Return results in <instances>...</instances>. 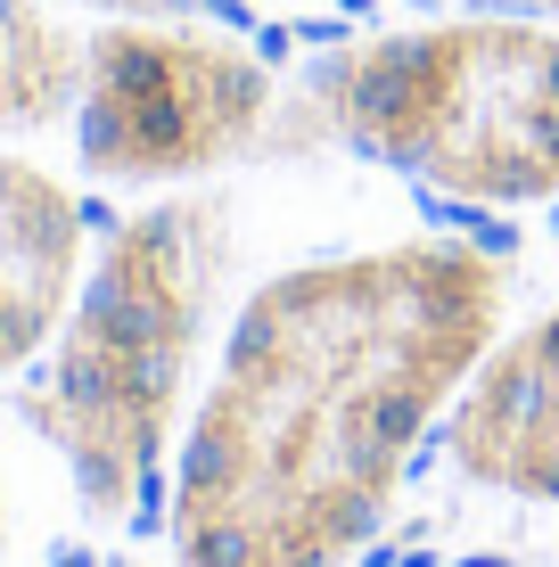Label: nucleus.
Returning a JSON list of instances; mask_svg holds the SVG:
<instances>
[{
  "label": "nucleus",
  "mask_w": 559,
  "mask_h": 567,
  "mask_svg": "<svg viewBox=\"0 0 559 567\" xmlns=\"http://www.w3.org/2000/svg\"><path fill=\"white\" fill-rule=\"evenodd\" d=\"M272 115V74L256 50L189 25H100L83 42L74 148L100 182H198L256 148Z\"/></svg>",
  "instance_id": "obj_4"
},
{
  "label": "nucleus",
  "mask_w": 559,
  "mask_h": 567,
  "mask_svg": "<svg viewBox=\"0 0 559 567\" xmlns=\"http://www.w3.org/2000/svg\"><path fill=\"white\" fill-rule=\"evenodd\" d=\"M230 271V206L222 198H157L107 230V256L74 297L58 338L50 395L25 420L66 453L74 494L100 526L157 535V468L182 420V386L198 362L206 312Z\"/></svg>",
  "instance_id": "obj_2"
},
{
  "label": "nucleus",
  "mask_w": 559,
  "mask_h": 567,
  "mask_svg": "<svg viewBox=\"0 0 559 567\" xmlns=\"http://www.w3.org/2000/svg\"><path fill=\"white\" fill-rule=\"evenodd\" d=\"M453 468L518 502H559V312L494 338L453 395Z\"/></svg>",
  "instance_id": "obj_5"
},
{
  "label": "nucleus",
  "mask_w": 559,
  "mask_h": 567,
  "mask_svg": "<svg viewBox=\"0 0 559 567\" xmlns=\"http://www.w3.org/2000/svg\"><path fill=\"white\" fill-rule=\"evenodd\" d=\"M313 115L460 206L559 198V33L510 9L371 33L313 66Z\"/></svg>",
  "instance_id": "obj_3"
},
{
  "label": "nucleus",
  "mask_w": 559,
  "mask_h": 567,
  "mask_svg": "<svg viewBox=\"0 0 559 567\" xmlns=\"http://www.w3.org/2000/svg\"><path fill=\"white\" fill-rule=\"evenodd\" d=\"M83 100V42L33 0H0V124H50Z\"/></svg>",
  "instance_id": "obj_7"
},
{
  "label": "nucleus",
  "mask_w": 559,
  "mask_h": 567,
  "mask_svg": "<svg viewBox=\"0 0 559 567\" xmlns=\"http://www.w3.org/2000/svg\"><path fill=\"white\" fill-rule=\"evenodd\" d=\"M460 9H510V17H559V0H460Z\"/></svg>",
  "instance_id": "obj_8"
},
{
  "label": "nucleus",
  "mask_w": 559,
  "mask_h": 567,
  "mask_svg": "<svg viewBox=\"0 0 559 567\" xmlns=\"http://www.w3.org/2000/svg\"><path fill=\"white\" fill-rule=\"evenodd\" d=\"M510 271L469 239L288 264L239 305L173 477L182 567H345L494 354Z\"/></svg>",
  "instance_id": "obj_1"
},
{
  "label": "nucleus",
  "mask_w": 559,
  "mask_h": 567,
  "mask_svg": "<svg viewBox=\"0 0 559 567\" xmlns=\"http://www.w3.org/2000/svg\"><path fill=\"white\" fill-rule=\"evenodd\" d=\"M83 223L91 206H74L42 165L0 156V370L33 362L42 338L66 321Z\"/></svg>",
  "instance_id": "obj_6"
}]
</instances>
